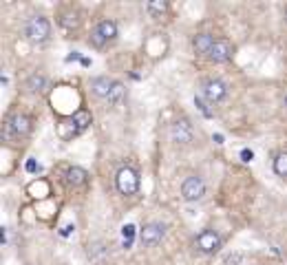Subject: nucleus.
<instances>
[{
  "label": "nucleus",
  "mask_w": 287,
  "mask_h": 265,
  "mask_svg": "<svg viewBox=\"0 0 287 265\" xmlns=\"http://www.w3.org/2000/svg\"><path fill=\"white\" fill-rule=\"evenodd\" d=\"M274 172L281 177H287V153H278L274 159Z\"/></svg>",
  "instance_id": "nucleus-16"
},
{
  "label": "nucleus",
  "mask_w": 287,
  "mask_h": 265,
  "mask_svg": "<svg viewBox=\"0 0 287 265\" xmlns=\"http://www.w3.org/2000/svg\"><path fill=\"white\" fill-rule=\"evenodd\" d=\"M194 102H197V106H199V108H201V113L206 115V117H210V115H212V110L206 106V102H203L201 97H194Z\"/></svg>",
  "instance_id": "nucleus-21"
},
{
  "label": "nucleus",
  "mask_w": 287,
  "mask_h": 265,
  "mask_svg": "<svg viewBox=\"0 0 287 265\" xmlns=\"http://www.w3.org/2000/svg\"><path fill=\"white\" fill-rule=\"evenodd\" d=\"M31 132V119L26 115H11L4 122V137H25Z\"/></svg>",
  "instance_id": "nucleus-5"
},
{
  "label": "nucleus",
  "mask_w": 287,
  "mask_h": 265,
  "mask_svg": "<svg viewBox=\"0 0 287 265\" xmlns=\"http://www.w3.org/2000/svg\"><path fill=\"white\" fill-rule=\"evenodd\" d=\"M232 53H234V49L228 40H216L208 57H210L212 62H216V64H221V62H228L230 57H232Z\"/></svg>",
  "instance_id": "nucleus-10"
},
{
  "label": "nucleus",
  "mask_w": 287,
  "mask_h": 265,
  "mask_svg": "<svg viewBox=\"0 0 287 265\" xmlns=\"http://www.w3.org/2000/svg\"><path fill=\"white\" fill-rule=\"evenodd\" d=\"M194 247L199 252H203V254H214V252L221 250V237L214 230H203L194 238Z\"/></svg>",
  "instance_id": "nucleus-4"
},
{
  "label": "nucleus",
  "mask_w": 287,
  "mask_h": 265,
  "mask_svg": "<svg viewBox=\"0 0 287 265\" xmlns=\"http://www.w3.org/2000/svg\"><path fill=\"white\" fill-rule=\"evenodd\" d=\"M163 234H166V225L153 221V223H146L144 228H141L139 238H141V243H144V245L153 247V245H157V243H161Z\"/></svg>",
  "instance_id": "nucleus-7"
},
{
  "label": "nucleus",
  "mask_w": 287,
  "mask_h": 265,
  "mask_svg": "<svg viewBox=\"0 0 287 265\" xmlns=\"http://www.w3.org/2000/svg\"><path fill=\"white\" fill-rule=\"evenodd\" d=\"M122 97H124V84H122V82H115V86H113V93H110L108 102H113V104H117V102H122Z\"/></svg>",
  "instance_id": "nucleus-19"
},
{
  "label": "nucleus",
  "mask_w": 287,
  "mask_h": 265,
  "mask_svg": "<svg viewBox=\"0 0 287 265\" xmlns=\"http://www.w3.org/2000/svg\"><path fill=\"white\" fill-rule=\"evenodd\" d=\"M122 237H124V245L126 247H130V243H132V237H135V225H124L122 228Z\"/></svg>",
  "instance_id": "nucleus-20"
},
{
  "label": "nucleus",
  "mask_w": 287,
  "mask_h": 265,
  "mask_svg": "<svg viewBox=\"0 0 287 265\" xmlns=\"http://www.w3.org/2000/svg\"><path fill=\"white\" fill-rule=\"evenodd\" d=\"M241 159L243 161H252V159H254V153H252L250 148H243L241 150Z\"/></svg>",
  "instance_id": "nucleus-22"
},
{
  "label": "nucleus",
  "mask_w": 287,
  "mask_h": 265,
  "mask_svg": "<svg viewBox=\"0 0 287 265\" xmlns=\"http://www.w3.org/2000/svg\"><path fill=\"white\" fill-rule=\"evenodd\" d=\"M26 170H35V161H29V163H26Z\"/></svg>",
  "instance_id": "nucleus-25"
},
{
  "label": "nucleus",
  "mask_w": 287,
  "mask_h": 265,
  "mask_svg": "<svg viewBox=\"0 0 287 265\" xmlns=\"http://www.w3.org/2000/svg\"><path fill=\"white\" fill-rule=\"evenodd\" d=\"M115 35H117V25H115L113 20H102V22H97L95 29L91 31V42L95 44V47H104L110 40H115Z\"/></svg>",
  "instance_id": "nucleus-3"
},
{
  "label": "nucleus",
  "mask_w": 287,
  "mask_h": 265,
  "mask_svg": "<svg viewBox=\"0 0 287 265\" xmlns=\"http://www.w3.org/2000/svg\"><path fill=\"white\" fill-rule=\"evenodd\" d=\"M113 86H115V80L106 78V75H100V78L91 80V91H93V95H97V97H106V100H108L110 93H113Z\"/></svg>",
  "instance_id": "nucleus-11"
},
{
  "label": "nucleus",
  "mask_w": 287,
  "mask_h": 265,
  "mask_svg": "<svg viewBox=\"0 0 287 265\" xmlns=\"http://www.w3.org/2000/svg\"><path fill=\"white\" fill-rule=\"evenodd\" d=\"M214 141L216 144H223V135H214Z\"/></svg>",
  "instance_id": "nucleus-24"
},
{
  "label": "nucleus",
  "mask_w": 287,
  "mask_h": 265,
  "mask_svg": "<svg viewBox=\"0 0 287 265\" xmlns=\"http://www.w3.org/2000/svg\"><path fill=\"white\" fill-rule=\"evenodd\" d=\"M166 9H168L166 0H150L148 2V11L153 13V16H157V18H161V13H166Z\"/></svg>",
  "instance_id": "nucleus-17"
},
{
  "label": "nucleus",
  "mask_w": 287,
  "mask_h": 265,
  "mask_svg": "<svg viewBox=\"0 0 287 265\" xmlns=\"http://www.w3.org/2000/svg\"><path fill=\"white\" fill-rule=\"evenodd\" d=\"M71 230H75V228H73V225H66V228H64V230H62V237H66V234H69V232H71Z\"/></svg>",
  "instance_id": "nucleus-23"
},
{
  "label": "nucleus",
  "mask_w": 287,
  "mask_h": 265,
  "mask_svg": "<svg viewBox=\"0 0 287 265\" xmlns=\"http://www.w3.org/2000/svg\"><path fill=\"white\" fill-rule=\"evenodd\" d=\"M214 42H216V40H214V35H212V33H197L192 38V49L197 53H206V55H210Z\"/></svg>",
  "instance_id": "nucleus-12"
},
{
  "label": "nucleus",
  "mask_w": 287,
  "mask_h": 265,
  "mask_svg": "<svg viewBox=\"0 0 287 265\" xmlns=\"http://www.w3.org/2000/svg\"><path fill=\"white\" fill-rule=\"evenodd\" d=\"M44 86H47V78H44V75H31V78L26 80V88H29L31 93L44 91Z\"/></svg>",
  "instance_id": "nucleus-15"
},
{
  "label": "nucleus",
  "mask_w": 287,
  "mask_h": 265,
  "mask_svg": "<svg viewBox=\"0 0 287 265\" xmlns=\"http://www.w3.org/2000/svg\"><path fill=\"white\" fill-rule=\"evenodd\" d=\"M91 122H93V117H91V113H88L86 108H79V110H75V113L71 115L73 132H84L88 126H91Z\"/></svg>",
  "instance_id": "nucleus-13"
},
{
  "label": "nucleus",
  "mask_w": 287,
  "mask_h": 265,
  "mask_svg": "<svg viewBox=\"0 0 287 265\" xmlns=\"http://www.w3.org/2000/svg\"><path fill=\"white\" fill-rule=\"evenodd\" d=\"M25 35L31 42H44V40L51 35V22L44 16H33L26 20L25 25Z\"/></svg>",
  "instance_id": "nucleus-2"
},
{
  "label": "nucleus",
  "mask_w": 287,
  "mask_h": 265,
  "mask_svg": "<svg viewBox=\"0 0 287 265\" xmlns=\"http://www.w3.org/2000/svg\"><path fill=\"white\" fill-rule=\"evenodd\" d=\"M170 139L175 144H188L192 141V126L188 119H179V122L170 124Z\"/></svg>",
  "instance_id": "nucleus-9"
},
{
  "label": "nucleus",
  "mask_w": 287,
  "mask_h": 265,
  "mask_svg": "<svg viewBox=\"0 0 287 265\" xmlns=\"http://www.w3.org/2000/svg\"><path fill=\"white\" fill-rule=\"evenodd\" d=\"M206 194V184H203L201 177L192 175V177H185L183 184H181V197L185 201H197Z\"/></svg>",
  "instance_id": "nucleus-6"
},
{
  "label": "nucleus",
  "mask_w": 287,
  "mask_h": 265,
  "mask_svg": "<svg viewBox=\"0 0 287 265\" xmlns=\"http://www.w3.org/2000/svg\"><path fill=\"white\" fill-rule=\"evenodd\" d=\"M60 25L62 26H66V29H71V26H78L79 25V18H78V13H64V16L60 18Z\"/></svg>",
  "instance_id": "nucleus-18"
},
{
  "label": "nucleus",
  "mask_w": 287,
  "mask_h": 265,
  "mask_svg": "<svg viewBox=\"0 0 287 265\" xmlns=\"http://www.w3.org/2000/svg\"><path fill=\"white\" fill-rule=\"evenodd\" d=\"M66 184L69 186H84L86 184V170H84V168H78V166H73V168H69V170H66Z\"/></svg>",
  "instance_id": "nucleus-14"
},
{
  "label": "nucleus",
  "mask_w": 287,
  "mask_h": 265,
  "mask_svg": "<svg viewBox=\"0 0 287 265\" xmlns=\"http://www.w3.org/2000/svg\"><path fill=\"white\" fill-rule=\"evenodd\" d=\"M285 22H287V9H285Z\"/></svg>",
  "instance_id": "nucleus-27"
},
{
  "label": "nucleus",
  "mask_w": 287,
  "mask_h": 265,
  "mask_svg": "<svg viewBox=\"0 0 287 265\" xmlns=\"http://www.w3.org/2000/svg\"><path fill=\"white\" fill-rule=\"evenodd\" d=\"M283 104H285V106H287V95H285V97H283Z\"/></svg>",
  "instance_id": "nucleus-26"
},
{
  "label": "nucleus",
  "mask_w": 287,
  "mask_h": 265,
  "mask_svg": "<svg viewBox=\"0 0 287 265\" xmlns=\"http://www.w3.org/2000/svg\"><path fill=\"white\" fill-rule=\"evenodd\" d=\"M225 95H228V86H225V82H221V80H208L206 84H203V97H206L208 102H221L225 100Z\"/></svg>",
  "instance_id": "nucleus-8"
},
{
  "label": "nucleus",
  "mask_w": 287,
  "mask_h": 265,
  "mask_svg": "<svg viewBox=\"0 0 287 265\" xmlns=\"http://www.w3.org/2000/svg\"><path fill=\"white\" fill-rule=\"evenodd\" d=\"M115 186H117V190L122 194H126V197L137 194V190H139V175H137V170L130 166L119 168L117 175H115Z\"/></svg>",
  "instance_id": "nucleus-1"
}]
</instances>
